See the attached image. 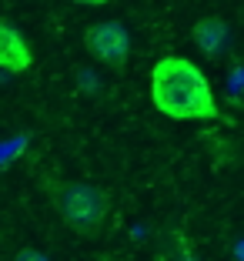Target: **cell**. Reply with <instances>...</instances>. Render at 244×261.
I'll return each instance as SVG.
<instances>
[{
  "mask_svg": "<svg viewBox=\"0 0 244 261\" xmlns=\"http://www.w3.org/2000/svg\"><path fill=\"white\" fill-rule=\"evenodd\" d=\"M151 100L171 121H218L221 108L214 100L204 70L181 54H164L151 67Z\"/></svg>",
  "mask_w": 244,
  "mask_h": 261,
  "instance_id": "1",
  "label": "cell"
},
{
  "mask_svg": "<svg viewBox=\"0 0 244 261\" xmlns=\"http://www.w3.org/2000/svg\"><path fill=\"white\" fill-rule=\"evenodd\" d=\"M57 211H61L64 224L77 234H97L104 228L107 218V194L94 185L84 181H67V185L57 188V198H53Z\"/></svg>",
  "mask_w": 244,
  "mask_h": 261,
  "instance_id": "2",
  "label": "cell"
},
{
  "mask_svg": "<svg viewBox=\"0 0 244 261\" xmlns=\"http://www.w3.org/2000/svg\"><path fill=\"white\" fill-rule=\"evenodd\" d=\"M84 47H87V54L97 57L100 64L124 67L130 57V34L117 20H100L84 31Z\"/></svg>",
  "mask_w": 244,
  "mask_h": 261,
  "instance_id": "3",
  "label": "cell"
},
{
  "mask_svg": "<svg viewBox=\"0 0 244 261\" xmlns=\"http://www.w3.org/2000/svg\"><path fill=\"white\" fill-rule=\"evenodd\" d=\"M31 64H34L31 44L23 40V34L17 31L14 23L0 17V70L23 74V70H31Z\"/></svg>",
  "mask_w": 244,
  "mask_h": 261,
  "instance_id": "4",
  "label": "cell"
},
{
  "mask_svg": "<svg viewBox=\"0 0 244 261\" xmlns=\"http://www.w3.org/2000/svg\"><path fill=\"white\" fill-rule=\"evenodd\" d=\"M191 37L207 57H218L224 50V44H228V27H224V20H218V17H201V20L194 23Z\"/></svg>",
  "mask_w": 244,
  "mask_h": 261,
  "instance_id": "5",
  "label": "cell"
},
{
  "mask_svg": "<svg viewBox=\"0 0 244 261\" xmlns=\"http://www.w3.org/2000/svg\"><path fill=\"white\" fill-rule=\"evenodd\" d=\"M14 261H47V254L34 251V248H23V251H17V258H14Z\"/></svg>",
  "mask_w": 244,
  "mask_h": 261,
  "instance_id": "6",
  "label": "cell"
},
{
  "mask_svg": "<svg viewBox=\"0 0 244 261\" xmlns=\"http://www.w3.org/2000/svg\"><path fill=\"white\" fill-rule=\"evenodd\" d=\"M74 4H84V7H104L107 0H74Z\"/></svg>",
  "mask_w": 244,
  "mask_h": 261,
  "instance_id": "7",
  "label": "cell"
}]
</instances>
